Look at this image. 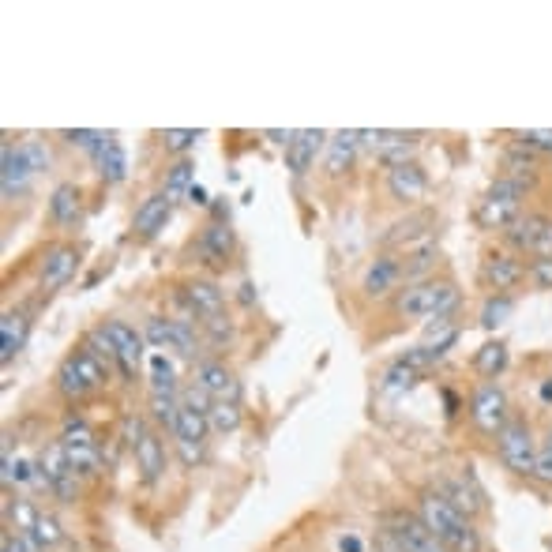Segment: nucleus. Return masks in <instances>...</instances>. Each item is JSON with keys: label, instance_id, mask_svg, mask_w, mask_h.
Returning <instances> with one entry per match:
<instances>
[{"label": "nucleus", "instance_id": "nucleus-1", "mask_svg": "<svg viewBox=\"0 0 552 552\" xmlns=\"http://www.w3.org/2000/svg\"><path fill=\"white\" fill-rule=\"evenodd\" d=\"M414 511L421 515V522L429 526L432 534L444 541L447 552H481V530L474 526V519H466L440 489L421 492Z\"/></svg>", "mask_w": 552, "mask_h": 552}, {"label": "nucleus", "instance_id": "nucleus-2", "mask_svg": "<svg viewBox=\"0 0 552 552\" xmlns=\"http://www.w3.org/2000/svg\"><path fill=\"white\" fill-rule=\"evenodd\" d=\"M462 293L451 278H425V282H406L395 293V312L406 320H440L455 316Z\"/></svg>", "mask_w": 552, "mask_h": 552}, {"label": "nucleus", "instance_id": "nucleus-3", "mask_svg": "<svg viewBox=\"0 0 552 552\" xmlns=\"http://www.w3.org/2000/svg\"><path fill=\"white\" fill-rule=\"evenodd\" d=\"M109 368L94 357L87 346H79V350H72L68 357L61 361V368H57V391H61L68 402H83L87 395H94L98 387L106 384Z\"/></svg>", "mask_w": 552, "mask_h": 552}, {"label": "nucleus", "instance_id": "nucleus-4", "mask_svg": "<svg viewBox=\"0 0 552 552\" xmlns=\"http://www.w3.org/2000/svg\"><path fill=\"white\" fill-rule=\"evenodd\" d=\"M537 444H541V440H534L530 421L519 417V414H511V421H507L504 429H500V436H496V455H500V462H504L511 474L534 477Z\"/></svg>", "mask_w": 552, "mask_h": 552}, {"label": "nucleus", "instance_id": "nucleus-5", "mask_svg": "<svg viewBox=\"0 0 552 552\" xmlns=\"http://www.w3.org/2000/svg\"><path fill=\"white\" fill-rule=\"evenodd\" d=\"M522 200H526V188L507 177H496L489 184V192L481 196L477 203V222L481 230H492V233H504L515 218L522 215Z\"/></svg>", "mask_w": 552, "mask_h": 552}, {"label": "nucleus", "instance_id": "nucleus-6", "mask_svg": "<svg viewBox=\"0 0 552 552\" xmlns=\"http://www.w3.org/2000/svg\"><path fill=\"white\" fill-rule=\"evenodd\" d=\"M61 447L68 466L76 470L79 481H91V477L102 474V451H98V440L94 432L83 425V417H68L61 432Z\"/></svg>", "mask_w": 552, "mask_h": 552}, {"label": "nucleus", "instance_id": "nucleus-7", "mask_svg": "<svg viewBox=\"0 0 552 552\" xmlns=\"http://www.w3.org/2000/svg\"><path fill=\"white\" fill-rule=\"evenodd\" d=\"M470 421L485 436H500V429L511 421V402H507L504 387L496 384V380H481L474 387V395H470Z\"/></svg>", "mask_w": 552, "mask_h": 552}, {"label": "nucleus", "instance_id": "nucleus-8", "mask_svg": "<svg viewBox=\"0 0 552 552\" xmlns=\"http://www.w3.org/2000/svg\"><path fill=\"white\" fill-rule=\"evenodd\" d=\"M38 485H42L53 500H61V504H76L79 477H76V470L68 466V459H64L61 440L42 451V459H38Z\"/></svg>", "mask_w": 552, "mask_h": 552}, {"label": "nucleus", "instance_id": "nucleus-9", "mask_svg": "<svg viewBox=\"0 0 552 552\" xmlns=\"http://www.w3.org/2000/svg\"><path fill=\"white\" fill-rule=\"evenodd\" d=\"M384 530L395 541H399L402 552H447L444 541L432 534L429 526L421 522L417 511H406V507H395V511H387L384 515Z\"/></svg>", "mask_w": 552, "mask_h": 552}, {"label": "nucleus", "instance_id": "nucleus-10", "mask_svg": "<svg viewBox=\"0 0 552 552\" xmlns=\"http://www.w3.org/2000/svg\"><path fill=\"white\" fill-rule=\"evenodd\" d=\"M481 282H485L489 293H507L511 297V290H519L522 282H526V256L511 252V248L489 252L485 263H481Z\"/></svg>", "mask_w": 552, "mask_h": 552}, {"label": "nucleus", "instance_id": "nucleus-11", "mask_svg": "<svg viewBox=\"0 0 552 552\" xmlns=\"http://www.w3.org/2000/svg\"><path fill=\"white\" fill-rule=\"evenodd\" d=\"M143 338L158 350H173L181 357H196V346H200L192 320H173V316H151L143 327Z\"/></svg>", "mask_w": 552, "mask_h": 552}, {"label": "nucleus", "instance_id": "nucleus-12", "mask_svg": "<svg viewBox=\"0 0 552 552\" xmlns=\"http://www.w3.org/2000/svg\"><path fill=\"white\" fill-rule=\"evenodd\" d=\"M181 305H184V312H188V320L207 323V320L226 316V293H222V286L211 282V278H188L181 290Z\"/></svg>", "mask_w": 552, "mask_h": 552}, {"label": "nucleus", "instance_id": "nucleus-13", "mask_svg": "<svg viewBox=\"0 0 552 552\" xmlns=\"http://www.w3.org/2000/svg\"><path fill=\"white\" fill-rule=\"evenodd\" d=\"M361 147L376 154L387 169L402 166V162H414L417 136L414 132H391V128H376V132H361Z\"/></svg>", "mask_w": 552, "mask_h": 552}, {"label": "nucleus", "instance_id": "nucleus-14", "mask_svg": "<svg viewBox=\"0 0 552 552\" xmlns=\"http://www.w3.org/2000/svg\"><path fill=\"white\" fill-rule=\"evenodd\" d=\"M436 489L444 492L447 500L459 507L466 519H477V515H485V511H489L485 489L477 485V477L470 474V466H466L462 474H455V477H440V481H436Z\"/></svg>", "mask_w": 552, "mask_h": 552}, {"label": "nucleus", "instance_id": "nucleus-15", "mask_svg": "<svg viewBox=\"0 0 552 552\" xmlns=\"http://www.w3.org/2000/svg\"><path fill=\"white\" fill-rule=\"evenodd\" d=\"M387 196L395 203L414 207L429 196V173L417 166V162H402V166L387 169Z\"/></svg>", "mask_w": 552, "mask_h": 552}, {"label": "nucleus", "instance_id": "nucleus-16", "mask_svg": "<svg viewBox=\"0 0 552 552\" xmlns=\"http://www.w3.org/2000/svg\"><path fill=\"white\" fill-rule=\"evenodd\" d=\"M102 327H106L109 342H113V350H117V372L132 380L139 361H143V342H147V338L139 335L136 327H132V323H124V320H106Z\"/></svg>", "mask_w": 552, "mask_h": 552}, {"label": "nucleus", "instance_id": "nucleus-17", "mask_svg": "<svg viewBox=\"0 0 552 552\" xmlns=\"http://www.w3.org/2000/svg\"><path fill=\"white\" fill-rule=\"evenodd\" d=\"M406 286L402 278V256H391V252H380L376 260L368 263L365 278H361V290L368 297H387V293H399Z\"/></svg>", "mask_w": 552, "mask_h": 552}, {"label": "nucleus", "instance_id": "nucleus-18", "mask_svg": "<svg viewBox=\"0 0 552 552\" xmlns=\"http://www.w3.org/2000/svg\"><path fill=\"white\" fill-rule=\"evenodd\" d=\"M0 188H4V200H16L19 192L31 184L34 177V166L31 158H27V151H23V143L19 147H12V139L0 147Z\"/></svg>", "mask_w": 552, "mask_h": 552}, {"label": "nucleus", "instance_id": "nucleus-19", "mask_svg": "<svg viewBox=\"0 0 552 552\" xmlns=\"http://www.w3.org/2000/svg\"><path fill=\"white\" fill-rule=\"evenodd\" d=\"M196 387L207 391L215 402H241V384L222 361H200L196 365Z\"/></svg>", "mask_w": 552, "mask_h": 552}, {"label": "nucleus", "instance_id": "nucleus-20", "mask_svg": "<svg viewBox=\"0 0 552 552\" xmlns=\"http://www.w3.org/2000/svg\"><path fill=\"white\" fill-rule=\"evenodd\" d=\"M132 455H136L139 481H143V485H158L162 474H166V444H162V436H158L154 429H147L136 440Z\"/></svg>", "mask_w": 552, "mask_h": 552}, {"label": "nucleus", "instance_id": "nucleus-21", "mask_svg": "<svg viewBox=\"0 0 552 552\" xmlns=\"http://www.w3.org/2000/svg\"><path fill=\"white\" fill-rule=\"evenodd\" d=\"M549 215H537V211H526V215H519L511 226H507L500 237H504V245L511 248V252H519V256H534L537 241H541V233L549 230Z\"/></svg>", "mask_w": 552, "mask_h": 552}, {"label": "nucleus", "instance_id": "nucleus-22", "mask_svg": "<svg viewBox=\"0 0 552 552\" xmlns=\"http://www.w3.org/2000/svg\"><path fill=\"white\" fill-rule=\"evenodd\" d=\"M323 139H327V132H320V128L293 132V139L286 143V169H290L293 177H305L308 169L316 166V154H320Z\"/></svg>", "mask_w": 552, "mask_h": 552}, {"label": "nucleus", "instance_id": "nucleus-23", "mask_svg": "<svg viewBox=\"0 0 552 552\" xmlns=\"http://www.w3.org/2000/svg\"><path fill=\"white\" fill-rule=\"evenodd\" d=\"M79 267V248L72 245H57L46 252V260H42V271H38V282H42V290H61L68 278L76 275Z\"/></svg>", "mask_w": 552, "mask_h": 552}, {"label": "nucleus", "instance_id": "nucleus-24", "mask_svg": "<svg viewBox=\"0 0 552 552\" xmlns=\"http://www.w3.org/2000/svg\"><path fill=\"white\" fill-rule=\"evenodd\" d=\"M169 215H173V196L166 192H154L136 207V218H132V230L136 237H154L158 230H166Z\"/></svg>", "mask_w": 552, "mask_h": 552}, {"label": "nucleus", "instance_id": "nucleus-25", "mask_svg": "<svg viewBox=\"0 0 552 552\" xmlns=\"http://www.w3.org/2000/svg\"><path fill=\"white\" fill-rule=\"evenodd\" d=\"M196 256H200L203 263H230L233 256V230L226 226V222H207L200 230V237H196Z\"/></svg>", "mask_w": 552, "mask_h": 552}, {"label": "nucleus", "instance_id": "nucleus-26", "mask_svg": "<svg viewBox=\"0 0 552 552\" xmlns=\"http://www.w3.org/2000/svg\"><path fill=\"white\" fill-rule=\"evenodd\" d=\"M49 218L57 226H64V230L79 226V218H83V188L79 184H57L53 196H49Z\"/></svg>", "mask_w": 552, "mask_h": 552}, {"label": "nucleus", "instance_id": "nucleus-27", "mask_svg": "<svg viewBox=\"0 0 552 552\" xmlns=\"http://www.w3.org/2000/svg\"><path fill=\"white\" fill-rule=\"evenodd\" d=\"M94 162H98V177H102L106 184H121L124 177H128V154H124V147L113 136L98 147Z\"/></svg>", "mask_w": 552, "mask_h": 552}, {"label": "nucleus", "instance_id": "nucleus-28", "mask_svg": "<svg viewBox=\"0 0 552 552\" xmlns=\"http://www.w3.org/2000/svg\"><path fill=\"white\" fill-rule=\"evenodd\" d=\"M357 151H361V132H335L327 139V173L338 177L342 169H350Z\"/></svg>", "mask_w": 552, "mask_h": 552}, {"label": "nucleus", "instance_id": "nucleus-29", "mask_svg": "<svg viewBox=\"0 0 552 552\" xmlns=\"http://www.w3.org/2000/svg\"><path fill=\"white\" fill-rule=\"evenodd\" d=\"M38 519H42V511H38L27 496H8V500H4V522H8V530L31 537V530L38 526Z\"/></svg>", "mask_w": 552, "mask_h": 552}, {"label": "nucleus", "instance_id": "nucleus-30", "mask_svg": "<svg viewBox=\"0 0 552 552\" xmlns=\"http://www.w3.org/2000/svg\"><path fill=\"white\" fill-rule=\"evenodd\" d=\"M23 338H27V316L23 312H4V323H0V361L4 365L19 353Z\"/></svg>", "mask_w": 552, "mask_h": 552}, {"label": "nucleus", "instance_id": "nucleus-31", "mask_svg": "<svg viewBox=\"0 0 552 552\" xmlns=\"http://www.w3.org/2000/svg\"><path fill=\"white\" fill-rule=\"evenodd\" d=\"M504 365H507V346L504 342H485L474 357V368L485 376V380H496V376L504 372Z\"/></svg>", "mask_w": 552, "mask_h": 552}, {"label": "nucleus", "instance_id": "nucleus-32", "mask_svg": "<svg viewBox=\"0 0 552 552\" xmlns=\"http://www.w3.org/2000/svg\"><path fill=\"white\" fill-rule=\"evenodd\" d=\"M31 541L38 545L42 552H53L57 545H64L68 541V534H64V526L57 522V515H46L42 511V519H38V526L31 530Z\"/></svg>", "mask_w": 552, "mask_h": 552}, {"label": "nucleus", "instance_id": "nucleus-33", "mask_svg": "<svg viewBox=\"0 0 552 552\" xmlns=\"http://www.w3.org/2000/svg\"><path fill=\"white\" fill-rule=\"evenodd\" d=\"M151 395H181L177 391V376L169 365L166 353H154L151 357Z\"/></svg>", "mask_w": 552, "mask_h": 552}, {"label": "nucleus", "instance_id": "nucleus-34", "mask_svg": "<svg viewBox=\"0 0 552 552\" xmlns=\"http://www.w3.org/2000/svg\"><path fill=\"white\" fill-rule=\"evenodd\" d=\"M211 432H237L241 429V402H211Z\"/></svg>", "mask_w": 552, "mask_h": 552}, {"label": "nucleus", "instance_id": "nucleus-35", "mask_svg": "<svg viewBox=\"0 0 552 552\" xmlns=\"http://www.w3.org/2000/svg\"><path fill=\"white\" fill-rule=\"evenodd\" d=\"M192 177H196V166H192V158H177L173 166H169V173H166V196H188V188H192Z\"/></svg>", "mask_w": 552, "mask_h": 552}, {"label": "nucleus", "instance_id": "nucleus-36", "mask_svg": "<svg viewBox=\"0 0 552 552\" xmlns=\"http://www.w3.org/2000/svg\"><path fill=\"white\" fill-rule=\"evenodd\" d=\"M196 139H200L196 128H166V132L158 136V143H162V151H169V154H188L196 147Z\"/></svg>", "mask_w": 552, "mask_h": 552}, {"label": "nucleus", "instance_id": "nucleus-37", "mask_svg": "<svg viewBox=\"0 0 552 552\" xmlns=\"http://www.w3.org/2000/svg\"><path fill=\"white\" fill-rule=\"evenodd\" d=\"M511 308H515V301L507 297V293H492L489 301H485V308H481V327H500V323L511 316Z\"/></svg>", "mask_w": 552, "mask_h": 552}, {"label": "nucleus", "instance_id": "nucleus-38", "mask_svg": "<svg viewBox=\"0 0 552 552\" xmlns=\"http://www.w3.org/2000/svg\"><path fill=\"white\" fill-rule=\"evenodd\" d=\"M72 147H79V151H91V154H98V147L106 143V132H94V128H68V132H61Z\"/></svg>", "mask_w": 552, "mask_h": 552}, {"label": "nucleus", "instance_id": "nucleus-39", "mask_svg": "<svg viewBox=\"0 0 552 552\" xmlns=\"http://www.w3.org/2000/svg\"><path fill=\"white\" fill-rule=\"evenodd\" d=\"M515 143H522L534 154H552V128H530V132H515Z\"/></svg>", "mask_w": 552, "mask_h": 552}, {"label": "nucleus", "instance_id": "nucleus-40", "mask_svg": "<svg viewBox=\"0 0 552 552\" xmlns=\"http://www.w3.org/2000/svg\"><path fill=\"white\" fill-rule=\"evenodd\" d=\"M526 278L534 282L537 290H552V256H534L526 263Z\"/></svg>", "mask_w": 552, "mask_h": 552}, {"label": "nucleus", "instance_id": "nucleus-41", "mask_svg": "<svg viewBox=\"0 0 552 552\" xmlns=\"http://www.w3.org/2000/svg\"><path fill=\"white\" fill-rule=\"evenodd\" d=\"M537 481H545V485H552V429L549 436L537 444V470H534Z\"/></svg>", "mask_w": 552, "mask_h": 552}, {"label": "nucleus", "instance_id": "nucleus-42", "mask_svg": "<svg viewBox=\"0 0 552 552\" xmlns=\"http://www.w3.org/2000/svg\"><path fill=\"white\" fill-rule=\"evenodd\" d=\"M0 552H42L38 545H34L31 537H23V534H4V541H0Z\"/></svg>", "mask_w": 552, "mask_h": 552}, {"label": "nucleus", "instance_id": "nucleus-43", "mask_svg": "<svg viewBox=\"0 0 552 552\" xmlns=\"http://www.w3.org/2000/svg\"><path fill=\"white\" fill-rule=\"evenodd\" d=\"M387 384H391V387H414L417 384V372H414V368H406L402 361H395V365H391V372H387Z\"/></svg>", "mask_w": 552, "mask_h": 552}, {"label": "nucleus", "instance_id": "nucleus-44", "mask_svg": "<svg viewBox=\"0 0 552 552\" xmlns=\"http://www.w3.org/2000/svg\"><path fill=\"white\" fill-rule=\"evenodd\" d=\"M23 151H27V158H31L34 173H38V169H46V166H49V154L42 151V143H34V139H27V143H23Z\"/></svg>", "mask_w": 552, "mask_h": 552}, {"label": "nucleus", "instance_id": "nucleus-45", "mask_svg": "<svg viewBox=\"0 0 552 552\" xmlns=\"http://www.w3.org/2000/svg\"><path fill=\"white\" fill-rule=\"evenodd\" d=\"M534 256H552V222H549V230L541 233V241H537ZM534 256H530V260H534Z\"/></svg>", "mask_w": 552, "mask_h": 552}, {"label": "nucleus", "instance_id": "nucleus-46", "mask_svg": "<svg viewBox=\"0 0 552 552\" xmlns=\"http://www.w3.org/2000/svg\"><path fill=\"white\" fill-rule=\"evenodd\" d=\"M338 552H365V545H361V537L346 534L342 541H338Z\"/></svg>", "mask_w": 552, "mask_h": 552}, {"label": "nucleus", "instance_id": "nucleus-47", "mask_svg": "<svg viewBox=\"0 0 552 552\" xmlns=\"http://www.w3.org/2000/svg\"><path fill=\"white\" fill-rule=\"evenodd\" d=\"M188 200H192V203H200V207H203V203H207V192H203L200 184H192V188H188Z\"/></svg>", "mask_w": 552, "mask_h": 552}, {"label": "nucleus", "instance_id": "nucleus-48", "mask_svg": "<svg viewBox=\"0 0 552 552\" xmlns=\"http://www.w3.org/2000/svg\"><path fill=\"white\" fill-rule=\"evenodd\" d=\"M541 402H552V380H545V384H541Z\"/></svg>", "mask_w": 552, "mask_h": 552}]
</instances>
